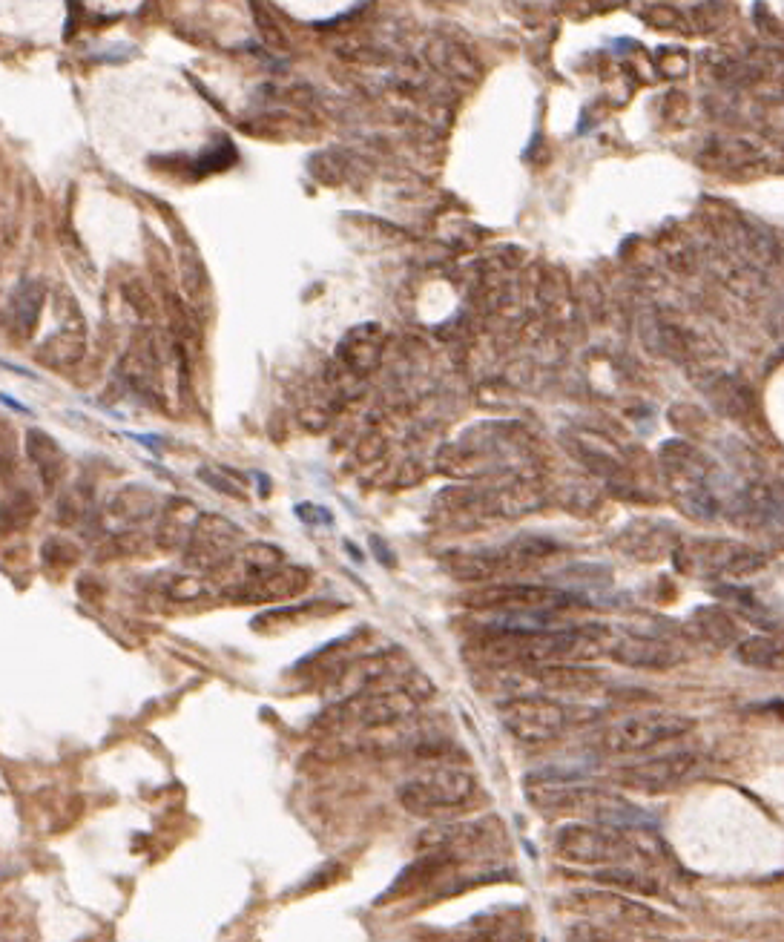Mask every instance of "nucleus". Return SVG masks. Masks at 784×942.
<instances>
[{"mask_svg":"<svg viewBox=\"0 0 784 942\" xmlns=\"http://www.w3.org/2000/svg\"><path fill=\"white\" fill-rule=\"evenodd\" d=\"M589 718H592V713L578 710V707H566V704L546 696L515 698V701L500 707L503 727L526 744H546V741L558 739L563 730L583 724Z\"/></svg>","mask_w":784,"mask_h":942,"instance_id":"f257e3e1","label":"nucleus"},{"mask_svg":"<svg viewBox=\"0 0 784 942\" xmlns=\"http://www.w3.org/2000/svg\"><path fill=\"white\" fill-rule=\"evenodd\" d=\"M690 730H693V718L678 716V713H638V716H627L609 724L598 739V747L612 756L644 753L664 741L687 736Z\"/></svg>","mask_w":784,"mask_h":942,"instance_id":"f03ea898","label":"nucleus"},{"mask_svg":"<svg viewBox=\"0 0 784 942\" xmlns=\"http://www.w3.org/2000/svg\"><path fill=\"white\" fill-rule=\"evenodd\" d=\"M555 848L560 856L581 865H624L635 856V848L627 836H621V828L609 825H569L555 836Z\"/></svg>","mask_w":784,"mask_h":942,"instance_id":"7ed1b4c3","label":"nucleus"},{"mask_svg":"<svg viewBox=\"0 0 784 942\" xmlns=\"http://www.w3.org/2000/svg\"><path fill=\"white\" fill-rule=\"evenodd\" d=\"M471 790H474V782H471L469 773L448 770L446 767V770H434V773H428L423 779L408 782L400 790V799H403V805L408 810L431 816V813H440V810L460 808L471 796Z\"/></svg>","mask_w":784,"mask_h":942,"instance_id":"20e7f679","label":"nucleus"},{"mask_svg":"<svg viewBox=\"0 0 784 942\" xmlns=\"http://www.w3.org/2000/svg\"><path fill=\"white\" fill-rule=\"evenodd\" d=\"M477 606H486V609H497L503 615H512V618H532V615H549V612H560V609H569L578 601L566 592L558 589H546V586H494L483 595H474Z\"/></svg>","mask_w":784,"mask_h":942,"instance_id":"39448f33","label":"nucleus"},{"mask_svg":"<svg viewBox=\"0 0 784 942\" xmlns=\"http://www.w3.org/2000/svg\"><path fill=\"white\" fill-rule=\"evenodd\" d=\"M414 707V701L405 693H362V696L345 701L328 713L325 721H331V730H348V727H385L397 718H403Z\"/></svg>","mask_w":784,"mask_h":942,"instance_id":"423d86ee","label":"nucleus"},{"mask_svg":"<svg viewBox=\"0 0 784 942\" xmlns=\"http://www.w3.org/2000/svg\"><path fill=\"white\" fill-rule=\"evenodd\" d=\"M693 753H670V756H658V759H647L641 764H632L621 770V779L624 785L641 787V790H661V787H670L681 779H687L695 767Z\"/></svg>","mask_w":784,"mask_h":942,"instance_id":"0eeeda50","label":"nucleus"},{"mask_svg":"<svg viewBox=\"0 0 784 942\" xmlns=\"http://www.w3.org/2000/svg\"><path fill=\"white\" fill-rule=\"evenodd\" d=\"M762 563V555H756L750 549L713 540V543H704V552H695V566H690V569H695V575H701V578H718V575L736 578V575H747V572L759 569Z\"/></svg>","mask_w":784,"mask_h":942,"instance_id":"6e6552de","label":"nucleus"},{"mask_svg":"<svg viewBox=\"0 0 784 942\" xmlns=\"http://www.w3.org/2000/svg\"><path fill=\"white\" fill-rule=\"evenodd\" d=\"M612 655L629 664V667H647V670H667L681 655L672 650L664 641H652V638H624L615 644Z\"/></svg>","mask_w":784,"mask_h":942,"instance_id":"1a4fd4ad","label":"nucleus"},{"mask_svg":"<svg viewBox=\"0 0 784 942\" xmlns=\"http://www.w3.org/2000/svg\"><path fill=\"white\" fill-rule=\"evenodd\" d=\"M739 658L753 667H779L784 664V644L773 638H750L739 647Z\"/></svg>","mask_w":784,"mask_h":942,"instance_id":"9d476101","label":"nucleus"},{"mask_svg":"<svg viewBox=\"0 0 784 942\" xmlns=\"http://www.w3.org/2000/svg\"><path fill=\"white\" fill-rule=\"evenodd\" d=\"M253 12H256V23H259V29H262V35H265V41H268L270 46H279V49H282V46L288 44V41H285V32L276 26V21H270V15L265 9H259V3L253 6Z\"/></svg>","mask_w":784,"mask_h":942,"instance_id":"9b49d317","label":"nucleus"}]
</instances>
